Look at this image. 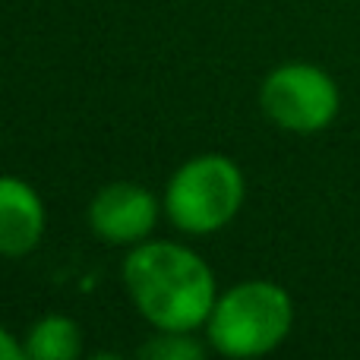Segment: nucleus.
Masks as SVG:
<instances>
[{"label":"nucleus","instance_id":"f257e3e1","mask_svg":"<svg viewBox=\"0 0 360 360\" xmlns=\"http://www.w3.org/2000/svg\"><path fill=\"white\" fill-rule=\"evenodd\" d=\"M124 285L139 316L155 332H196L218 300L212 269L196 250L174 240H143L124 259Z\"/></svg>","mask_w":360,"mask_h":360},{"label":"nucleus","instance_id":"f03ea898","mask_svg":"<svg viewBox=\"0 0 360 360\" xmlns=\"http://www.w3.org/2000/svg\"><path fill=\"white\" fill-rule=\"evenodd\" d=\"M291 294L275 281L253 278L218 294L205 319V342L224 357H262L291 335Z\"/></svg>","mask_w":360,"mask_h":360},{"label":"nucleus","instance_id":"7ed1b4c3","mask_svg":"<svg viewBox=\"0 0 360 360\" xmlns=\"http://www.w3.org/2000/svg\"><path fill=\"white\" fill-rule=\"evenodd\" d=\"M247 180L234 158L209 152L184 162L165 186V215L184 234H215L237 218Z\"/></svg>","mask_w":360,"mask_h":360},{"label":"nucleus","instance_id":"20e7f679","mask_svg":"<svg viewBox=\"0 0 360 360\" xmlns=\"http://www.w3.org/2000/svg\"><path fill=\"white\" fill-rule=\"evenodd\" d=\"M259 105L275 127L300 133V136H313L338 117L342 95H338L335 79L323 67L281 63L262 82Z\"/></svg>","mask_w":360,"mask_h":360},{"label":"nucleus","instance_id":"39448f33","mask_svg":"<svg viewBox=\"0 0 360 360\" xmlns=\"http://www.w3.org/2000/svg\"><path fill=\"white\" fill-rule=\"evenodd\" d=\"M158 199L133 180H114L101 186L89 202V228L114 247H136L149 240L158 224Z\"/></svg>","mask_w":360,"mask_h":360},{"label":"nucleus","instance_id":"423d86ee","mask_svg":"<svg viewBox=\"0 0 360 360\" xmlns=\"http://www.w3.org/2000/svg\"><path fill=\"white\" fill-rule=\"evenodd\" d=\"M48 212L32 184L22 177L0 174V256H19L32 253L44 237Z\"/></svg>","mask_w":360,"mask_h":360},{"label":"nucleus","instance_id":"0eeeda50","mask_svg":"<svg viewBox=\"0 0 360 360\" xmlns=\"http://www.w3.org/2000/svg\"><path fill=\"white\" fill-rule=\"evenodd\" d=\"M22 351L29 360H76L82 354L79 326L70 316H41L29 329L22 342Z\"/></svg>","mask_w":360,"mask_h":360},{"label":"nucleus","instance_id":"6e6552de","mask_svg":"<svg viewBox=\"0 0 360 360\" xmlns=\"http://www.w3.org/2000/svg\"><path fill=\"white\" fill-rule=\"evenodd\" d=\"M205 345H199L193 338V332H158L152 342H146L139 348V357L149 360H202Z\"/></svg>","mask_w":360,"mask_h":360},{"label":"nucleus","instance_id":"1a4fd4ad","mask_svg":"<svg viewBox=\"0 0 360 360\" xmlns=\"http://www.w3.org/2000/svg\"><path fill=\"white\" fill-rule=\"evenodd\" d=\"M19 357H25L22 345H19L16 338L4 329V326H0V360H19Z\"/></svg>","mask_w":360,"mask_h":360}]
</instances>
